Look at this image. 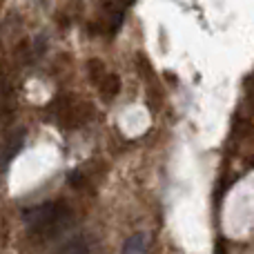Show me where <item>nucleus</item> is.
Instances as JSON below:
<instances>
[{
    "instance_id": "1",
    "label": "nucleus",
    "mask_w": 254,
    "mask_h": 254,
    "mask_svg": "<svg viewBox=\"0 0 254 254\" xmlns=\"http://www.w3.org/2000/svg\"><path fill=\"white\" fill-rule=\"evenodd\" d=\"M69 216L71 210L61 201H47L22 212V221H25L27 230L45 239L61 232V228L69 221Z\"/></svg>"
},
{
    "instance_id": "2",
    "label": "nucleus",
    "mask_w": 254,
    "mask_h": 254,
    "mask_svg": "<svg viewBox=\"0 0 254 254\" xmlns=\"http://www.w3.org/2000/svg\"><path fill=\"white\" fill-rule=\"evenodd\" d=\"M56 254H96V250L87 237H76L69 243H65Z\"/></svg>"
},
{
    "instance_id": "3",
    "label": "nucleus",
    "mask_w": 254,
    "mask_h": 254,
    "mask_svg": "<svg viewBox=\"0 0 254 254\" xmlns=\"http://www.w3.org/2000/svg\"><path fill=\"white\" fill-rule=\"evenodd\" d=\"M25 136H27L25 129H18L16 134L7 140V147H4V165H7L9 161H13V158H16V154L22 149V145H25Z\"/></svg>"
},
{
    "instance_id": "4",
    "label": "nucleus",
    "mask_w": 254,
    "mask_h": 254,
    "mask_svg": "<svg viewBox=\"0 0 254 254\" xmlns=\"http://www.w3.org/2000/svg\"><path fill=\"white\" fill-rule=\"evenodd\" d=\"M145 246H147V234L138 232L127 239V243L123 246V254H145Z\"/></svg>"
}]
</instances>
